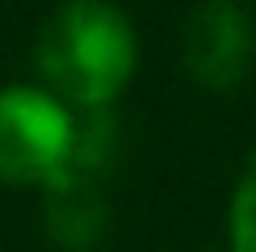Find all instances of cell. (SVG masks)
<instances>
[{
	"label": "cell",
	"instance_id": "obj_6",
	"mask_svg": "<svg viewBox=\"0 0 256 252\" xmlns=\"http://www.w3.org/2000/svg\"><path fill=\"white\" fill-rule=\"evenodd\" d=\"M84 252H101V248H84Z\"/></svg>",
	"mask_w": 256,
	"mask_h": 252
},
{
	"label": "cell",
	"instance_id": "obj_3",
	"mask_svg": "<svg viewBox=\"0 0 256 252\" xmlns=\"http://www.w3.org/2000/svg\"><path fill=\"white\" fill-rule=\"evenodd\" d=\"M180 68L202 92L227 97L256 72V21L244 0H198L180 26Z\"/></svg>",
	"mask_w": 256,
	"mask_h": 252
},
{
	"label": "cell",
	"instance_id": "obj_5",
	"mask_svg": "<svg viewBox=\"0 0 256 252\" xmlns=\"http://www.w3.org/2000/svg\"><path fill=\"white\" fill-rule=\"evenodd\" d=\"M227 252H256V152L244 160V172L227 206Z\"/></svg>",
	"mask_w": 256,
	"mask_h": 252
},
{
	"label": "cell",
	"instance_id": "obj_2",
	"mask_svg": "<svg viewBox=\"0 0 256 252\" xmlns=\"http://www.w3.org/2000/svg\"><path fill=\"white\" fill-rule=\"evenodd\" d=\"M76 110L42 84H0V185L46 189L68 168Z\"/></svg>",
	"mask_w": 256,
	"mask_h": 252
},
{
	"label": "cell",
	"instance_id": "obj_4",
	"mask_svg": "<svg viewBox=\"0 0 256 252\" xmlns=\"http://www.w3.org/2000/svg\"><path fill=\"white\" fill-rule=\"evenodd\" d=\"M42 218H46L50 240L63 252H84L97 248L101 231L110 227V202L101 194V181H80V176H63L50 189H42Z\"/></svg>",
	"mask_w": 256,
	"mask_h": 252
},
{
	"label": "cell",
	"instance_id": "obj_1",
	"mask_svg": "<svg viewBox=\"0 0 256 252\" xmlns=\"http://www.w3.org/2000/svg\"><path fill=\"white\" fill-rule=\"evenodd\" d=\"M34 68L68 110H114L138 72V34L114 0H63L38 30Z\"/></svg>",
	"mask_w": 256,
	"mask_h": 252
}]
</instances>
